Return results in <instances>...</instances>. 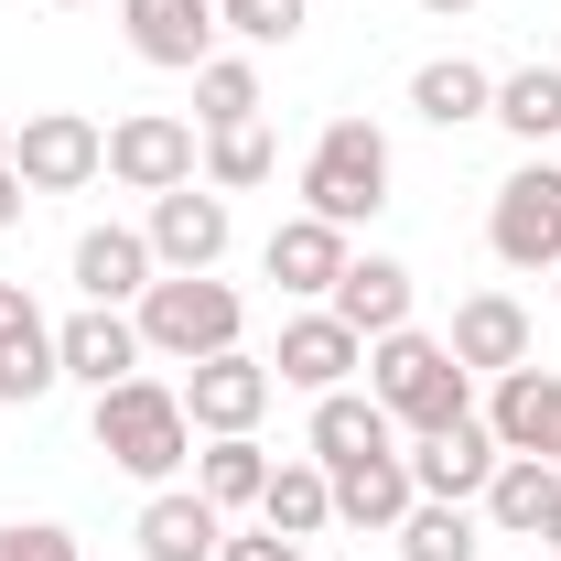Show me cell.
I'll return each mask as SVG.
<instances>
[{
    "label": "cell",
    "instance_id": "obj_1",
    "mask_svg": "<svg viewBox=\"0 0 561 561\" xmlns=\"http://www.w3.org/2000/svg\"><path fill=\"white\" fill-rule=\"evenodd\" d=\"M367 400L400 421V432H454V421L476 411V378L454 367L443 335L400 324V335H378V346H367Z\"/></svg>",
    "mask_w": 561,
    "mask_h": 561
},
{
    "label": "cell",
    "instance_id": "obj_2",
    "mask_svg": "<svg viewBox=\"0 0 561 561\" xmlns=\"http://www.w3.org/2000/svg\"><path fill=\"white\" fill-rule=\"evenodd\" d=\"M98 454L140 476V486H162L173 465H195V421H184V389H162V378H119V389H98Z\"/></svg>",
    "mask_w": 561,
    "mask_h": 561
},
{
    "label": "cell",
    "instance_id": "obj_3",
    "mask_svg": "<svg viewBox=\"0 0 561 561\" xmlns=\"http://www.w3.org/2000/svg\"><path fill=\"white\" fill-rule=\"evenodd\" d=\"M140 346L173 356V367H195V356H227L238 346V324H249V302H238V280L216 271H162L151 291H140Z\"/></svg>",
    "mask_w": 561,
    "mask_h": 561
},
{
    "label": "cell",
    "instance_id": "obj_4",
    "mask_svg": "<svg viewBox=\"0 0 561 561\" xmlns=\"http://www.w3.org/2000/svg\"><path fill=\"white\" fill-rule=\"evenodd\" d=\"M378 206H389V140L367 130V119H324L313 162H302V216H324V227H367Z\"/></svg>",
    "mask_w": 561,
    "mask_h": 561
},
{
    "label": "cell",
    "instance_id": "obj_5",
    "mask_svg": "<svg viewBox=\"0 0 561 561\" xmlns=\"http://www.w3.org/2000/svg\"><path fill=\"white\" fill-rule=\"evenodd\" d=\"M11 173H22L33 195H87V184L108 173V130H98L87 108H33V119L11 130Z\"/></svg>",
    "mask_w": 561,
    "mask_h": 561
},
{
    "label": "cell",
    "instance_id": "obj_6",
    "mask_svg": "<svg viewBox=\"0 0 561 561\" xmlns=\"http://www.w3.org/2000/svg\"><path fill=\"white\" fill-rule=\"evenodd\" d=\"M486 249L507 271H561V162H518L486 206Z\"/></svg>",
    "mask_w": 561,
    "mask_h": 561
},
{
    "label": "cell",
    "instance_id": "obj_7",
    "mask_svg": "<svg viewBox=\"0 0 561 561\" xmlns=\"http://www.w3.org/2000/svg\"><path fill=\"white\" fill-rule=\"evenodd\" d=\"M140 238H151V260H162V271H216L238 227H227V195H216L206 173H195V184L151 195V227H140Z\"/></svg>",
    "mask_w": 561,
    "mask_h": 561
},
{
    "label": "cell",
    "instance_id": "obj_8",
    "mask_svg": "<svg viewBox=\"0 0 561 561\" xmlns=\"http://www.w3.org/2000/svg\"><path fill=\"white\" fill-rule=\"evenodd\" d=\"M108 173H119L130 195H173V184H195V119H173V108H130V119L108 130Z\"/></svg>",
    "mask_w": 561,
    "mask_h": 561
},
{
    "label": "cell",
    "instance_id": "obj_9",
    "mask_svg": "<svg viewBox=\"0 0 561 561\" xmlns=\"http://www.w3.org/2000/svg\"><path fill=\"white\" fill-rule=\"evenodd\" d=\"M271 389H280V378H271V367H260L249 346L195 356V367H184V421H195V432H260Z\"/></svg>",
    "mask_w": 561,
    "mask_h": 561
},
{
    "label": "cell",
    "instance_id": "obj_10",
    "mask_svg": "<svg viewBox=\"0 0 561 561\" xmlns=\"http://www.w3.org/2000/svg\"><path fill=\"white\" fill-rule=\"evenodd\" d=\"M356 367H367V335H356L335 302L280 324V356H271V378H280V389H313V400H324V389H346Z\"/></svg>",
    "mask_w": 561,
    "mask_h": 561
},
{
    "label": "cell",
    "instance_id": "obj_11",
    "mask_svg": "<svg viewBox=\"0 0 561 561\" xmlns=\"http://www.w3.org/2000/svg\"><path fill=\"white\" fill-rule=\"evenodd\" d=\"M443 346H454L465 378H507V367H529V302H518V291H465Z\"/></svg>",
    "mask_w": 561,
    "mask_h": 561
},
{
    "label": "cell",
    "instance_id": "obj_12",
    "mask_svg": "<svg viewBox=\"0 0 561 561\" xmlns=\"http://www.w3.org/2000/svg\"><path fill=\"white\" fill-rule=\"evenodd\" d=\"M486 432H496V454L561 465V367H507L496 400H486Z\"/></svg>",
    "mask_w": 561,
    "mask_h": 561
},
{
    "label": "cell",
    "instance_id": "obj_13",
    "mask_svg": "<svg viewBox=\"0 0 561 561\" xmlns=\"http://www.w3.org/2000/svg\"><path fill=\"white\" fill-rule=\"evenodd\" d=\"M140 324L119 313V302H87V313H66L55 324V367L66 378H87V389H119V378H140Z\"/></svg>",
    "mask_w": 561,
    "mask_h": 561
},
{
    "label": "cell",
    "instance_id": "obj_14",
    "mask_svg": "<svg viewBox=\"0 0 561 561\" xmlns=\"http://www.w3.org/2000/svg\"><path fill=\"white\" fill-rule=\"evenodd\" d=\"M486 476H496V432H486V411H465L454 432H421V454H411V486H421V496L476 507V496H486Z\"/></svg>",
    "mask_w": 561,
    "mask_h": 561
},
{
    "label": "cell",
    "instance_id": "obj_15",
    "mask_svg": "<svg viewBox=\"0 0 561 561\" xmlns=\"http://www.w3.org/2000/svg\"><path fill=\"white\" fill-rule=\"evenodd\" d=\"M119 22H130V55H140V66L195 76L216 55V0H119Z\"/></svg>",
    "mask_w": 561,
    "mask_h": 561
},
{
    "label": "cell",
    "instance_id": "obj_16",
    "mask_svg": "<svg viewBox=\"0 0 561 561\" xmlns=\"http://www.w3.org/2000/svg\"><path fill=\"white\" fill-rule=\"evenodd\" d=\"M66 367H55V324L22 280H0V400H44Z\"/></svg>",
    "mask_w": 561,
    "mask_h": 561
},
{
    "label": "cell",
    "instance_id": "obj_17",
    "mask_svg": "<svg viewBox=\"0 0 561 561\" xmlns=\"http://www.w3.org/2000/svg\"><path fill=\"white\" fill-rule=\"evenodd\" d=\"M260 260H271V280H280V291H302V302H324V291L346 280V260H356V249H346V227H324V216H280Z\"/></svg>",
    "mask_w": 561,
    "mask_h": 561
},
{
    "label": "cell",
    "instance_id": "obj_18",
    "mask_svg": "<svg viewBox=\"0 0 561 561\" xmlns=\"http://www.w3.org/2000/svg\"><path fill=\"white\" fill-rule=\"evenodd\" d=\"M367 454H400V421L378 411V400H356V389H324V400H313V465L346 476Z\"/></svg>",
    "mask_w": 561,
    "mask_h": 561
},
{
    "label": "cell",
    "instance_id": "obj_19",
    "mask_svg": "<svg viewBox=\"0 0 561 561\" xmlns=\"http://www.w3.org/2000/svg\"><path fill=\"white\" fill-rule=\"evenodd\" d=\"M151 280H162V260H151L140 227H87V238H76V291H87V302H140Z\"/></svg>",
    "mask_w": 561,
    "mask_h": 561
},
{
    "label": "cell",
    "instance_id": "obj_20",
    "mask_svg": "<svg viewBox=\"0 0 561 561\" xmlns=\"http://www.w3.org/2000/svg\"><path fill=\"white\" fill-rule=\"evenodd\" d=\"M551 507H561V465H540V454H496V476H486V529H496V540H540Z\"/></svg>",
    "mask_w": 561,
    "mask_h": 561
},
{
    "label": "cell",
    "instance_id": "obj_21",
    "mask_svg": "<svg viewBox=\"0 0 561 561\" xmlns=\"http://www.w3.org/2000/svg\"><path fill=\"white\" fill-rule=\"evenodd\" d=\"M324 302H335V313H346L356 335H367V346H378V335H400V324H411V271H400V260H378V249H367V260H346V280H335V291H324Z\"/></svg>",
    "mask_w": 561,
    "mask_h": 561
},
{
    "label": "cell",
    "instance_id": "obj_22",
    "mask_svg": "<svg viewBox=\"0 0 561 561\" xmlns=\"http://www.w3.org/2000/svg\"><path fill=\"white\" fill-rule=\"evenodd\" d=\"M260 518H271V540H302V551H313V540L335 529V476H324L313 454H302V465H271V486H260Z\"/></svg>",
    "mask_w": 561,
    "mask_h": 561
},
{
    "label": "cell",
    "instance_id": "obj_23",
    "mask_svg": "<svg viewBox=\"0 0 561 561\" xmlns=\"http://www.w3.org/2000/svg\"><path fill=\"white\" fill-rule=\"evenodd\" d=\"M140 561H216V540H227V518H216L206 496H184V486H162L151 507H140Z\"/></svg>",
    "mask_w": 561,
    "mask_h": 561
},
{
    "label": "cell",
    "instance_id": "obj_24",
    "mask_svg": "<svg viewBox=\"0 0 561 561\" xmlns=\"http://www.w3.org/2000/svg\"><path fill=\"white\" fill-rule=\"evenodd\" d=\"M411 507H421L411 454H367V465H346V476H335V518H346V529H400Z\"/></svg>",
    "mask_w": 561,
    "mask_h": 561
},
{
    "label": "cell",
    "instance_id": "obj_25",
    "mask_svg": "<svg viewBox=\"0 0 561 561\" xmlns=\"http://www.w3.org/2000/svg\"><path fill=\"white\" fill-rule=\"evenodd\" d=\"M411 108L432 119V130H465V119H486V108H496V76L465 66V55H432V66L411 76Z\"/></svg>",
    "mask_w": 561,
    "mask_h": 561
},
{
    "label": "cell",
    "instance_id": "obj_26",
    "mask_svg": "<svg viewBox=\"0 0 561 561\" xmlns=\"http://www.w3.org/2000/svg\"><path fill=\"white\" fill-rule=\"evenodd\" d=\"M260 486H271V454H260L249 432H216L206 454H195V496H206L216 518H227V507H260Z\"/></svg>",
    "mask_w": 561,
    "mask_h": 561
},
{
    "label": "cell",
    "instance_id": "obj_27",
    "mask_svg": "<svg viewBox=\"0 0 561 561\" xmlns=\"http://www.w3.org/2000/svg\"><path fill=\"white\" fill-rule=\"evenodd\" d=\"M389 540H400V561H476V551H486L476 507H443V496H421V507L389 529Z\"/></svg>",
    "mask_w": 561,
    "mask_h": 561
},
{
    "label": "cell",
    "instance_id": "obj_28",
    "mask_svg": "<svg viewBox=\"0 0 561 561\" xmlns=\"http://www.w3.org/2000/svg\"><path fill=\"white\" fill-rule=\"evenodd\" d=\"M486 119H507L529 151H540V140H561V66H518V76H496V108H486Z\"/></svg>",
    "mask_w": 561,
    "mask_h": 561
},
{
    "label": "cell",
    "instance_id": "obj_29",
    "mask_svg": "<svg viewBox=\"0 0 561 561\" xmlns=\"http://www.w3.org/2000/svg\"><path fill=\"white\" fill-rule=\"evenodd\" d=\"M280 173V140L260 119H238V130H206V184L216 195H249V184H271Z\"/></svg>",
    "mask_w": 561,
    "mask_h": 561
},
{
    "label": "cell",
    "instance_id": "obj_30",
    "mask_svg": "<svg viewBox=\"0 0 561 561\" xmlns=\"http://www.w3.org/2000/svg\"><path fill=\"white\" fill-rule=\"evenodd\" d=\"M195 119H206V130L260 119V66H249V55H206V66H195Z\"/></svg>",
    "mask_w": 561,
    "mask_h": 561
},
{
    "label": "cell",
    "instance_id": "obj_31",
    "mask_svg": "<svg viewBox=\"0 0 561 561\" xmlns=\"http://www.w3.org/2000/svg\"><path fill=\"white\" fill-rule=\"evenodd\" d=\"M302 11H313V0H216V33H238V44H291Z\"/></svg>",
    "mask_w": 561,
    "mask_h": 561
},
{
    "label": "cell",
    "instance_id": "obj_32",
    "mask_svg": "<svg viewBox=\"0 0 561 561\" xmlns=\"http://www.w3.org/2000/svg\"><path fill=\"white\" fill-rule=\"evenodd\" d=\"M0 561H87V551H76V529H55V518H11L0 529Z\"/></svg>",
    "mask_w": 561,
    "mask_h": 561
},
{
    "label": "cell",
    "instance_id": "obj_33",
    "mask_svg": "<svg viewBox=\"0 0 561 561\" xmlns=\"http://www.w3.org/2000/svg\"><path fill=\"white\" fill-rule=\"evenodd\" d=\"M216 561H313V551H302V540H271V529H260V540H216Z\"/></svg>",
    "mask_w": 561,
    "mask_h": 561
},
{
    "label": "cell",
    "instance_id": "obj_34",
    "mask_svg": "<svg viewBox=\"0 0 561 561\" xmlns=\"http://www.w3.org/2000/svg\"><path fill=\"white\" fill-rule=\"evenodd\" d=\"M22 206H33V184H22V173L0 162V227H22Z\"/></svg>",
    "mask_w": 561,
    "mask_h": 561
},
{
    "label": "cell",
    "instance_id": "obj_35",
    "mask_svg": "<svg viewBox=\"0 0 561 561\" xmlns=\"http://www.w3.org/2000/svg\"><path fill=\"white\" fill-rule=\"evenodd\" d=\"M421 11H476V0H421Z\"/></svg>",
    "mask_w": 561,
    "mask_h": 561
},
{
    "label": "cell",
    "instance_id": "obj_36",
    "mask_svg": "<svg viewBox=\"0 0 561 561\" xmlns=\"http://www.w3.org/2000/svg\"><path fill=\"white\" fill-rule=\"evenodd\" d=\"M540 540H551V551H561V507H551V529H540Z\"/></svg>",
    "mask_w": 561,
    "mask_h": 561
},
{
    "label": "cell",
    "instance_id": "obj_37",
    "mask_svg": "<svg viewBox=\"0 0 561 561\" xmlns=\"http://www.w3.org/2000/svg\"><path fill=\"white\" fill-rule=\"evenodd\" d=\"M0 162H11V119H0Z\"/></svg>",
    "mask_w": 561,
    "mask_h": 561
},
{
    "label": "cell",
    "instance_id": "obj_38",
    "mask_svg": "<svg viewBox=\"0 0 561 561\" xmlns=\"http://www.w3.org/2000/svg\"><path fill=\"white\" fill-rule=\"evenodd\" d=\"M551 280H561V271H551Z\"/></svg>",
    "mask_w": 561,
    "mask_h": 561
}]
</instances>
